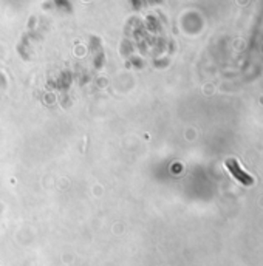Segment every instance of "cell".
<instances>
[{
	"mask_svg": "<svg viewBox=\"0 0 263 266\" xmlns=\"http://www.w3.org/2000/svg\"><path fill=\"white\" fill-rule=\"evenodd\" d=\"M226 166H228L229 172H231V174H234L239 181H242V183H245V184H251V183H252V178L248 177L245 172L239 167V164H237L235 159H229V161H226Z\"/></svg>",
	"mask_w": 263,
	"mask_h": 266,
	"instance_id": "1",
	"label": "cell"
}]
</instances>
